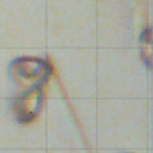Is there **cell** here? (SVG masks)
I'll use <instances>...</instances> for the list:
<instances>
[{
    "instance_id": "1",
    "label": "cell",
    "mask_w": 153,
    "mask_h": 153,
    "mask_svg": "<svg viewBox=\"0 0 153 153\" xmlns=\"http://www.w3.org/2000/svg\"><path fill=\"white\" fill-rule=\"evenodd\" d=\"M54 74L52 63L42 57L23 55L14 58L8 66V75L19 89L45 86Z\"/></svg>"
},
{
    "instance_id": "2",
    "label": "cell",
    "mask_w": 153,
    "mask_h": 153,
    "mask_svg": "<svg viewBox=\"0 0 153 153\" xmlns=\"http://www.w3.org/2000/svg\"><path fill=\"white\" fill-rule=\"evenodd\" d=\"M45 103L43 86L23 87L11 100L12 117L19 124H29L40 115Z\"/></svg>"
},
{
    "instance_id": "3",
    "label": "cell",
    "mask_w": 153,
    "mask_h": 153,
    "mask_svg": "<svg viewBox=\"0 0 153 153\" xmlns=\"http://www.w3.org/2000/svg\"><path fill=\"white\" fill-rule=\"evenodd\" d=\"M150 28H146L139 37V51H141V57L146 63V66L150 68V55H152V45H150Z\"/></svg>"
},
{
    "instance_id": "4",
    "label": "cell",
    "mask_w": 153,
    "mask_h": 153,
    "mask_svg": "<svg viewBox=\"0 0 153 153\" xmlns=\"http://www.w3.org/2000/svg\"><path fill=\"white\" fill-rule=\"evenodd\" d=\"M126 153H130V152H126Z\"/></svg>"
}]
</instances>
